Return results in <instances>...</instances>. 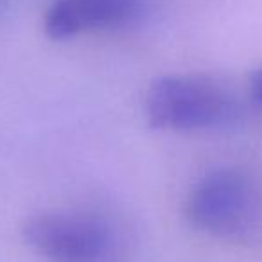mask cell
<instances>
[{"mask_svg":"<svg viewBox=\"0 0 262 262\" xmlns=\"http://www.w3.org/2000/svg\"><path fill=\"white\" fill-rule=\"evenodd\" d=\"M147 122L162 131H196L228 122L233 99L201 77L164 76L153 81L144 101Z\"/></svg>","mask_w":262,"mask_h":262,"instance_id":"6da1fadb","label":"cell"},{"mask_svg":"<svg viewBox=\"0 0 262 262\" xmlns=\"http://www.w3.org/2000/svg\"><path fill=\"white\" fill-rule=\"evenodd\" d=\"M194 228L217 237H239L250 232L258 215V196L246 174L217 169L196 183L185 205Z\"/></svg>","mask_w":262,"mask_h":262,"instance_id":"7a4b0ae2","label":"cell"},{"mask_svg":"<svg viewBox=\"0 0 262 262\" xmlns=\"http://www.w3.org/2000/svg\"><path fill=\"white\" fill-rule=\"evenodd\" d=\"M22 237L51 262H95L110 243L108 228L97 217L72 212H43L29 217Z\"/></svg>","mask_w":262,"mask_h":262,"instance_id":"3957f363","label":"cell"},{"mask_svg":"<svg viewBox=\"0 0 262 262\" xmlns=\"http://www.w3.org/2000/svg\"><path fill=\"white\" fill-rule=\"evenodd\" d=\"M139 13L140 0H52L43 16V31L51 40H69L127 26Z\"/></svg>","mask_w":262,"mask_h":262,"instance_id":"277c9868","label":"cell"},{"mask_svg":"<svg viewBox=\"0 0 262 262\" xmlns=\"http://www.w3.org/2000/svg\"><path fill=\"white\" fill-rule=\"evenodd\" d=\"M250 90H251V95L253 99L262 104V69L257 70V72L251 76V81H250Z\"/></svg>","mask_w":262,"mask_h":262,"instance_id":"5b68a950","label":"cell"},{"mask_svg":"<svg viewBox=\"0 0 262 262\" xmlns=\"http://www.w3.org/2000/svg\"><path fill=\"white\" fill-rule=\"evenodd\" d=\"M0 4H2V0H0Z\"/></svg>","mask_w":262,"mask_h":262,"instance_id":"8992f818","label":"cell"}]
</instances>
